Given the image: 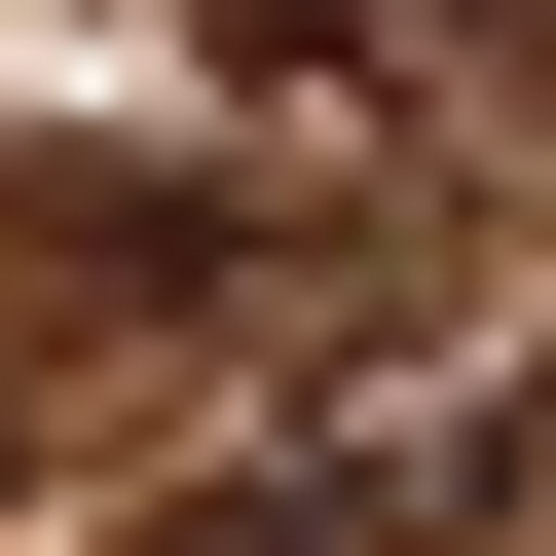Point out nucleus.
<instances>
[{
  "mask_svg": "<svg viewBox=\"0 0 556 556\" xmlns=\"http://www.w3.org/2000/svg\"><path fill=\"white\" fill-rule=\"evenodd\" d=\"M556 445V334H408V371H298V408H223V519H482Z\"/></svg>",
  "mask_w": 556,
  "mask_h": 556,
  "instance_id": "f257e3e1",
  "label": "nucleus"
}]
</instances>
